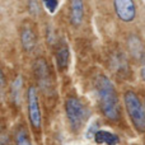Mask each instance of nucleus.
Wrapping results in <instances>:
<instances>
[{"mask_svg":"<svg viewBox=\"0 0 145 145\" xmlns=\"http://www.w3.org/2000/svg\"><path fill=\"white\" fill-rule=\"evenodd\" d=\"M57 64L61 70H65L69 64V50L65 45L60 46V48L57 50Z\"/></svg>","mask_w":145,"mask_h":145,"instance_id":"10","label":"nucleus"},{"mask_svg":"<svg viewBox=\"0 0 145 145\" xmlns=\"http://www.w3.org/2000/svg\"><path fill=\"white\" fill-rule=\"evenodd\" d=\"M43 3H45L46 8L48 9V12L51 13H54L57 8V0H43Z\"/></svg>","mask_w":145,"mask_h":145,"instance_id":"12","label":"nucleus"},{"mask_svg":"<svg viewBox=\"0 0 145 145\" xmlns=\"http://www.w3.org/2000/svg\"><path fill=\"white\" fill-rule=\"evenodd\" d=\"M83 15H84L83 0H71V13H70L71 23L74 25H79L83 22Z\"/></svg>","mask_w":145,"mask_h":145,"instance_id":"8","label":"nucleus"},{"mask_svg":"<svg viewBox=\"0 0 145 145\" xmlns=\"http://www.w3.org/2000/svg\"><path fill=\"white\" fill-rule=\"evenodd\" d=\"M66 108V115H68V120L70 122V126L74 130H78L83 123L85 122L88 117V110L78 98H68L65 103Z\"/></svg>","mask_w":145,"mask_h":145,"instance_id":"3","label":"nucleus"},{"mask_svg":"<svg viewBox=\"0 0 145 145\" xmlns=\"http://www.w3.org/2000/svg\"><path fill=\"white\" fill-rule=\"evenodd\" d=\"M141 78H143V79L145 80V68L143 69V70H141Z\"/></svg>","mask_w":145,"mask_h":145,"instance_id":"13","label":"nucleus"},{"mask_svg":"<svg viewBox=\"0 0 145 145\" xmlns=\"http://www.w3.org/2000/svg\"><path fill=\"white\" fill-rule=\"evenodd\" d=\"M15 144L17 145H32L29 138L27 135V131L24 129H19L15 134Z\"/></svg>","mask_w":145,"mask_h":145,"instance_id":"11","label":"nucleus"},{"mask_svg":"<svg viewBox=\"0 0 145 145\" xmlns=\"http://www.w3.org/2000/svg\"><path fill=\"white\" fill-rule=\"evenodd\" d=\"M28 116L29 121L35 129L41 126V111L38 105V95L37 89L35 87H29L28 89Z\"/></svg>","mask_w":145,"mask_h":145,"instance_id":"4","label":"nucleus"},{"mask_svg":"<svg viewBox=\"0 0 145 145\" xmlns=\"http://www.w3.org/2000/svg\"><path fill=\"white\" fill-rule=\"evenodd\" d=\"M115 9L118 18L123 22H131L135 18V4L134 0H115Z\"/></svg>","mask_w":145,"mask_h":145,"instance_id":"5","label":"nucleus"},{"mask_svg":"<svg viewBox=\"0 0 145 145\" xmlns=\"http://www.w3.org/2000/svg\"><path fill=\"white\" fill-rule=\"evenodd\" d=\"M35 72L42 87L50 84V71H48V66L43 59H37V61L35 63Z\"/></svg>","mask_w":145,"mask_h":145,"instance_id":"6","label":"nucleus"},{"mask_svg":"<svg viewBox=\"0 0 145 145\" xmlns=\"http://www.w3.org/2000/svg\"><path fill=\"white\" fill-rule=\"evenodd\" d=\"M20 41H22L23 47L27 51H32L36 46V35L33 29L28 25H24L20 32Z\"/></svg>","mask_w":145,"mask_h":145,"instance_id":"7","label":"nucleus"},{"mask_svg":"<svg viewBox=\"0 0 145 145\" xmlns=\"http://www.w3.org/2000/svg\"><path fill=\"white\" fill-rule=\"evenodd\" d=\"M97 93L102 112L110 120H117L120 117V106L116 90L111 80L105 75H101L97 80Z\"/></svg>","mask_w":145,"mask_h":145,"instance_id":"1","label":"nucleus"},{"mask_svg":"<svg viewBox=\"0 0 145 145\" xmlns=\"http://www.w3.org/2000/svg\"><path fill=\"white\" fill-rule=\"evenodd\" d=\"M94 140L97 144H107V145H117L120 139L117 135L108 131H97L94 134Z\"/></svg>","mask_w":145,"mask_h":145,"instance_id":"9","label":"nucleus"},{"mask_svg":"<svg viewBox=\"0 0 145 145\" xmlns=\"http://www.w3.org/2000/svg\"><path fill=\"white\" fill-rule=\"evenodd\" d=\"M125 106L134 126L140 133L145 131V110L134 92H127L125 94Z\"/></svg>","mask_w":145,"mask_h":145,"instance_id":"2","label":"nucleus"}]
</instances>
